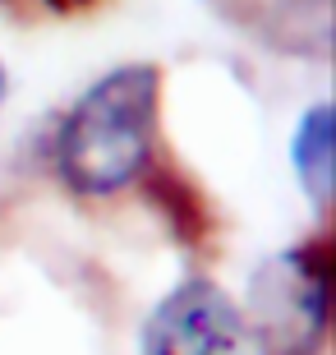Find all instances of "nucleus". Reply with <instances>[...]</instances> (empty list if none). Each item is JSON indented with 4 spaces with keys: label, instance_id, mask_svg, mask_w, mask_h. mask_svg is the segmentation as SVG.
<instances>
[{
    "label": "nucleus",
    "instance_id": "f257e3e1",
    "mask_svg": "<svg viewBox=\"0 0 336 355\" xmlns=\"http://www.w3.org/2000/svg\"><path fill=\"white\" fill-rule=\"evenodd\" d=\"M157 65H120L74 97L55 130V171L69 194L111 198L130 189L152 157Z\"/></svg>",
    "mask_w": 336,
    "mask_h": 355
},
{
    "label": "nucleus",
    "instance_id": "f03ea898",
    "mask_svg": "<svg viewBox=\"0 0 336 355\" xmlns=\"http://www.w3.org/2000/svg\"><path fill=\"white\" fill-rule=\"evenodd\" d=\"M249 304H254L258 346H267V355L318 351L327 323V282L323 268L309 263V254H276L258 263Z\"/></svg>",
    "mask_w": 336,
    "mask_h": 355
},
{
    "label": "nucleus",
    "instance_id": "7ed1b4c3",
    "mask_svg": "<svg viewBox=\"0 0 336 355\" xmlns=\"http://www.w3.org/2000/svg\"><path fill=\"white\" fill-rule=\"evenodd\" d=\"M245 309L207 277H184L152 304L143 323V355H245Z\"/></svg>",
    "mask_w": 336,
    "mask_h": 355
},
{
    "label": "nucleus",
    "instance_id": "20e7f679",
    "mask_svg": "<svg viewBox=\"0 0 336 355\" xmlns=\"http://www.w3.org/2000/svg\"><path fill=\"white\" fill-rule=\"evenodd\" d=\"M336 144H332V106L313 102L299 116L295 134H290V166H295L299 189L309 194V203L323 208L332 198V180H336Z\"/></svg>",
    "mask_w": 336,
    "mask_h": 355
},
{
    "label": "nucleus",
    "instance_id": "39448f33",
    "mask_svg": "<svg viewBox=\"0 0 336 355\" xmlns=\"http://www.w3.org/2000/svg\"><path fill=\"white\" fill-rule=\"evenodd\" d=\"M5 92H10V79H5V65H0V106H5Z\"/></svg>",
    "mask_w": 336,
    "mask_h": 355
}]
</instances>
